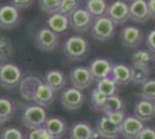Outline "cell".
<instances>
[{
	"mask_svg": "<svg viewBox=\"0 0 155 139\" xmlns=\"http://www.w3.org/2000/svg\"><path fill=\"white\" fill-rule=\"evenodd\" d=\"M107 99H108V96L103 95L102 93H100L96 88H95V89L91 92V103L95 110H102L104 104H105V102H107Z\"/></svg>",
	"mask_w": 155,
	"mask_h": 139,
	"instance_id": "obj_34",
	"label": "cell"
},
{
	"mask_svg": "<svg viewBox=\"0 0 155 139\" xmlns=\"http://www.w3.org/2000/svg\"><path fill=\"white\" fill-rule=\"evenodd\" d=\"M15 113V106L11 100L6 98H0V119L2 123L12 119Z\"/></svg>",
	"mask_w": 155,
	"mask_h": 139,
	"instance_id": "obj_29",
	"label": "cell"
},
{
	"mask_svg": "<svg viewBox=\"0 0 155 139\" xmlns=\"http://www.w3.org/2000/svg\"><path fill=\"white\" fill-rule=\"evenodd\" d=\"M153 64H154V66H155V52L153 53Z\"/></svg>",
	"mask_w": 155,
	"mask_h": 139,
	"instance_id": "obj_42",
	"label": "cell"
},
{
	"mask_svg": "<svg viewBox=\"0 0 155 139\" xmlns=\"http://www.w3.org/2000/svg\"><path fill=\"white\" fill-rule=\"evenodd\" d=\"M137 139H155V129L150 126H145Z\"/></svg>",
	"mask_w": 155,
	"mask_h": 139,
	"instance_id": "obj_40",
	"label": "cell"
},
{
	"mask_svg": "<svg viewBox=\"0 0 155 139\" xmlns=\"http://www.w3.org/2000/svg\"><path fill=\"white\" fill-rule=\"evenodd\" d=\"M143 127V122L136 116H126L120 125V134L126 139H137Z\"/></svg>",
	"mask_w": 155,
	"mask_h": 139,
	"instance_id": "obj_14",
	"label": "cell"
},
{
	"mask_svg": "<svg viewBox=\"0 0 155 139\" xmlns=\"http://www.w3.org/2000/svg\"><path fill=\"white\" fill-rule=\"evenodd\" d=\"M148 4V9L150 13V18L155 20V0H147Z\"/></svg>",
	"mask_w": 155,
	"mask_h": 139,
	"instance_id": "obj_41",
	"label": "cell"
},
{
	"mask_svg": "<svg viewBox=\"0 0 155 139\" xmlns=\"http://www.w3.org/2000/svg\"><path fill=\"white\" fill-rule=\"evenodd\" d=\"M0 6H1V5H0Z\"/></svg>",
	"mask_w": 155,
	"mask_h": 139,
	"instance_id": "obj_46",
	"label": "cell"
},
{
	"mask_svg": "<svg viewBox=\"0 0 155 139\" xmlns=\"http://www.w3.org/2000/svg\"><path fill=\"white\" fill-rule=\"evenodd\" d=\"M108 119H109L110 122H112L114 124H116V125L120 126L122 125V123L124 122V119H125V111L122 110V111H114V113H109V114H104Z\"/></svg>",
	"mask_w": 155,
	"mask_h": 139,
	"instance_id": "obj_37",
	"label": "cell"
},
{
	"mask_svg": "<svg viewBox=\"0 0 155 139\" xmlns=\"http://www.w3.org/2000/svg\"><path fill=\"white\" fill-rule=\"evenodd\" d=\"M48 28L51 29L52 31L57 35L64 34L70 28V19L68 16L63 15L60 13H56L53 15H50L46 21Z\"/></svg>",
	"mask_w": 155,
	"mask_h": 139,
	"instance_id": "obj_22",
	"label": "cell"
},
{
	"mask_svg": "<svg viewBox=\"0 0 155 139\" xmlns=\"http://www.w3.org/2000/svg\"><path fill=\"white\" fill-rule=\"evenodd\" d=\"M70 27L78 34H84L91 30L94 23V18L87 12L86 8H78L73 14L68 16Z\"/></svg>",
	"mask_w": 155,
	"mask_h": 139,
	"instance_id": "obj_6",
	"label": "cell"
},
{
	"mask_svg": "<svg viewBox=\"0 0 155 139\" xmlns=\"http://www.w3.org/2000/svg\"><path fill=\"white\" fill-rule=\"evenodd\" d=\"M79 8V0H61L58 13L70 16Z\"/></svg>",
	"mask_w": 155,
	"mask_h": 139,
	"instance_id": "obj_33",
	"label": "cell"
},
{
	"mask_svg": "<svg viewBox=\"0 0 155 139\" xmlns=\"http://www.w3.org/2000/svg\"><path fill=\"white\" fill-rule=\"evenodd\" d=\"M42 82H43V80L35 75H27L25 78H22L19 85L21 98L28 100V101H32L35 93Z\"/></svg>",
	"mask_w": 155,
	"mask_h": 139,
	"instance_id": "obj_15",
	"label": "cell"
},
{
	"mask_svg": "<svg viewBox=\"0 0 155 139\" xmlns=\"http://www.w3.org/2000/svg\"><path fill=\"white\" fill-rule=\"evenodd\" d=\"M60 1L61 0H38L39 8L43 13L53 15L59 12Z\"/></svg>",
	"mask_w": 155,
	"mask_h": 139,
	"instance_id": "obj_31",
	"label": "cell"
},
{
	"mask_svg": "<svg viewBox=\"0 0 155 139\" xmlns=\"http://www.w3.org/2000/svg\"><path fill=\"white\" fill-rule=\"evenodd\" d=\"M114 139H119V138H114Z\"/></svg>",
	"mask_w": 155,
	"mask_h": 139,
	"instance_id": "obj_45",
	"label": "cell"
},
{
	"mask_svg": "<svg viewBox=\"0 0 155 139\" xmlns=\"http://www.w3.org/2000/svg\"><path fill=\"white\" fill-rule=\"evenodd\" d=\"M0 139H27L25 133L15 126H7L2 130Z\"/></svg>",
	"mask_w": 155,
	"mask_h": 139,
	"instance_id": "obj_35",
	"label": "cell"
},
{
	"mask_svg": "<svg viewBox=\"0 0 155 139\" xmlns=\"http://www.w3.org/2000/svg\"><path fill=\"white\" fill-rule=\"evenodd\" d=\"M124 109H125L124 101L122 100V98H119L117 94H115L107 99V102L104 104L102 111L104 114H109L114 113V111H122Z\"/></svg>",
	"mask_w": 155,
	"mask_h": 139,
	"instance_id": "obj_28",
	"label": "cell"
},
{
	"mask_svg": "<svg viewBox=\"0 0 155 139\" xmlns=\"http://www.w3.org/2000/svg\"><path fill=\"white\" fill-rule=\"evenodd\" d=\"M46 119H48V115H46L45 108L38 104L27 106L22 113V123L29 130H35L44 126Z\"/></svg>",
	"mask_w": 155,
	"mask_h": 139,
	"instance_id": "obj_2",
	"label": "cell"
},
{
	"mask_svg": "<svg viewBox=\"0 0 155 139\" xmlns=\"http://www.w3.org/2000/svg\"><path fill=\"white\" fill-rule=\"evenodd\" d=\"M70 79H71L72 87L78 88L80 91L88 88L95 81L89 68L87 66L73 67L71 73H70Z\"/></svg>",
	"mask_w": 155,
	"mask_h": 139,
	"instance_id": "obj_11",
	"label": "cell"
},
{
	"mask_svg": "<svg viewBox=\"0 0 155 139\" xmlns=\"http://www.w3.org/2000/svg\"><path fill=\"white\" fill-rule=\"evenodd\" d=\"M13 55V45L9 38L0 36V59L7 60Z\"/></svg>",
	"mask_w": 155,
	"mask_h": 139,
	"instance_id": "obj_32",
	"label": "cell"
},
{
	"mask_svg": "<svg viewBox=\"0 0 155 139\" xmlns=\"http://www.w3.org/2000/svg\"><path fill=\"white\" fill-rule=\"evenodd\" d=\"M124 1H130V2H132V1H134V0H124Z\"/></svg>",
	"mask_w": 155,
	"mask_h": 139,
	"instance_id": "obj_43",
	"label": "cell"
},
{
	"mask_svg": "<svg viewBox=\"0 0 155 139\" xmlns=\"http://www.w3.org/2000/svg\"><path fill=\"white\" fill-rule=\"evenodd\" d=\"M109 4L107 0H87L86 1V9L94 19L104 16L108 11Z\"/></svg>",
	"mask_w": 155,
	"mask_h": 139,
	"instance_id": "obj_25",
	"label": "cell"
},
{
	"mask_svg": "<svg viewBox=\"0 0 155 139\" xmlns=\"http://www.w3.org/2000/svg\"><path fill=\"white\" fill-rule=\"evenodd\" d=\"M98 133L95 129H93L89 123L86 122H77L72 125L70 130L71 139H96Z\"/></svg>",
	"mask_w": 155,
	"mask_h": 139,
	"instance_id": "obj_16",
	"label": "cell"
},
{
	"mask_svg": "<svg viewBox=\"0 0 155 139\" xmlns=\"http://www.w3.org/2000/svg\"><path fill=\"white\" fill-rule=\"evenodd\" d=\"M22 80V71L14 63H5L0 66V86L6 89H13Z\"/></svg>",
	"mask_w": 155,
	"mask_h": 139,
	"instance_id": "obj_4",
	"label": "cell"
},
{
	"mask_svg": "<svg viewBox=\"0 0 155 139\" xmlns=\"http://www.w3.org/2000/svg\"><path fill=\"white\" fill-rule=\"evenodd\" d=\"M115 33L116 25L105 15L95 19L91 28V36L100 42H108L115 36Z\"/></svg>",
	"mask_w": 155,
	"mask_h": 139,
	"instance_id": "obj_3",
	"label": "cell"
},
{
	"mask_svg": "<svg viewBox=\"0 0 155 139\" xmlns=\"http://www.w3.org/2000/svg\"><path fill=\"white\" fill-rule=\"evenodd\" d=\"M105 16H108L116 26H122L130 20V7L126 1L116 0L109 4Z\"/></svg>",
	"mask_w": 155,
	"mask_h": 139,
	"instance_id": "obj_7",
	"label": "cell"
},
{
	"mask_svg": "<svg viewBox=\"0 0 155 139\" xmlns=\"http://www.w3.org/2000/svg\"><path fill=\"white\" fill-rule=\"evenodd\" d=\"M146 46L152 53L155 52V29L150 30L146 36Z\"/></svg>",
	"mask_w": 155,
	"mask_h": 139,
	"instance_id": "obj_39",
	"label": "cell"
},
{
	"mask_svg": "<svg viewBox=\"0 0 155 139\" xmlns=\"http://www.w3.org/2000/svg\"><path fill=\"white\" fill-rule=\"evenodd\" d=\"M110 78L114 80L118 86L119 85H129L131 82V66L123 64V63L114 64Z\"/></svg>",
	"mask_w": 155,
	"mask_h": 139,
	"instance_id": "obj_21",
	"label": "cell"
},
{
	"mask_svg": "<svg viewBox=\"0 0 155 139\" xmlns=\"http://www.w3.org/2000/svg\"><path fill=\"white\" fill-rule=\"evenodd\" d=\"M60 102L67 110H78L84 104V94L74 87L66 88L60 95Z\"/></svg>",
	"mask_w": 155,
	"mask_h": 139,
	"instance_id": "obj_10",
	"label": "cell"
},
{
	"mask_svg": "<svg viewBox=\"0 0 155 139\" xmlns=\"http://www.w3.org/2000/svg\"><path fill=\"white\" fill-rule=\"evenodd\" d=\"M59 44V37L48 27L41 28L35 35V45L42 52H53Z\"/></svg>",
	"mask_w": 155,
	"mask_h": 139,
	"instance_id": "obj_5",
	"label": "cell"
},
{
	"mask_svg": "<svg viewBox=\"0 0 155 139\" xmlns=\"http://www.w3.org/2000/svg\"><path fill=\"white\" fill-rule=\"evenodd\" d=\"M134 116L141 122H148L155 117V102L140 99L134 106Z\"/></svg>",
	"mask_w": 155,
	"mask_h": 139,
	"instance_id": "obj_19",
	"label": "cell"
},
{
	"mask_svg": "<svg viewBox=\"0 0 155 139\" xmlns=\"http://www.w3.org/2000/svg\"><path fill=\"white\" fill-rule=\"evenodd\" d=\"M21 20L20 9L12 4H5L0 6V28L2 30H11L19 26Z\"/></svg>",
	"mask_w": 155,
	"mask_h": 139,
	"instance_id": "obj_9",
	"label": "cell"
},
{
	"mask_svg": "<svg viewBox=\"0 0 155 139\" xmlns=\"http://www.w3.org/2000/svg\"><path fill=\"white\" fill-rule=\"evenodd\" d=\"M96 89L100 93H102L105 96H111V95H115L118 91V85L111 78H105V79L98 80L97 81V86Z\"/></svg>",
	"mask_w": 155,
	"mask_h": 139,
	"instance_id": "obj_27",
	"label": "cell"
},
{
	"mask_svg": "<svg viewBox=\"0 0 155 139\" xmlns=\"http://www.w3.org/2000/svg\"><path fill=\"white\" fill-rule=\"evenodd\" d=\"M153 63V53L149 50L140 49L132 55V64L138 66H149Z\"/></svg>",
	"mask_w": 155,
	"mask_h": 139,
	"instance_id": "obj_26",
	"label": "cell"
},
{
	"mask_svg": "<svg viewBox=\"0 0 155 139\" xmlns=\"http://www.w3.org/2000/svg\"><path fill=\"white\" fill-rule=\"evenodd\" d=\"M1 124H2V121H1V119H0V126H1Z\"/></svg>",
	"mask_w": 155,
	"mask_h": 139,
	"instance_id": "obj_44",
	"label": "cell"
},
{
	"mask_svg": "<svg viewBox=\"0 0 155 139\" xmlns=\"http://www.w3.org/2000/svg\"><path fill=\"white\" fill-rule=\"evenodd\" d=\"M44 127L56 139H60L66 132V122L64 119L59 118L57 116H52V117H48Z\"/></svg>",
	"mask_w": 155,
	"mask_h": 139,
	"instance_id": "obj_23",
	"label": "cell"
},
{
	"mask_svg": "<svg viewBox=\"0 0 155 139\" xmlns=\"http://www.w3.org/2000/svg\"><path fill=\"white\" fill-rule=\"evenodd\" d=\"M120 43L126 49H137L143 42V33L137 26L129 25L123 27V29L119 33Z\"/></svg>",
	"mask_w": 155,
	"mask_h": 139,
	"instance_id": "obj_8",
	"label": "cell"
},
{
	"mask_svg": "<svg viewBox=\"0 0 155 139\" xmlns=\"http://www.w3.org/2000/svg\"><path fill=\"white\" fill-rule=\"evenodd\" d=\"M96 132L98 133V136L107 139L118 138V134H120V126L110 122L108 117L104 115L97 121Z\"/></svg>",
	"mask_w": 155,
	"mask_h": 139,
	"instance_id": "obj_18",
	"label": "cell"
},
{
	"mask_svg": "<svg viewBox=\"0 0 155 139\" xmlns=\"http://www.w3.org/2000/svg\"><path fill=\"white\" fill-rule=\"evenodd\" d=\"M35 2V0H11V4L18 9H27L31 7Z\"/></svg>",
	"mask_w": 155,
	"mask_h": 139,
	"instance_id": "obj_38",
	"label": "cell"
},
{
	"mask_svg": "<svg viewBox=\"0 0 155 139\" xmlns=\"http://www.w3.org/2000/svg\"><path fill=\"white\" fill-rule=\"evenodd\" d=\"M54 100H56V92L51 87H49L46 84H44V81H43L37 88L32 101L35 102V104L46 108V107L51 106L54 102Z\"/></svg>",
	"mask_w": 155,
	"mask_h": 139,
	"instance_id": "obj_17",
	"label": "cell"
},
{
	"mask_svg": "<svg viewBox=\"0 0 155 139\" xmlns=\"http://www.w3.org/2000/svg\"><path fill=\"white\" fill-rule=\"evenodd\" d=\"M138 96L142 100H148V101L155 102V79H149L143 85H141Z\"/></svg>",
	"mask_w": 155,
	"mask_h": 139,
	"instance_id": "obj_30",
	"label": "cell"
},
{
	"mask_svg": "<svg viewBox=\"0 0 155 139\" xmlns=\"http://www.w3.org/2000/svg\"><path fill=\"white\" fill-rule=\"evenodd\" d=\"M64 53L72 61L81 60L89 51V43L81 35H73L64 42Z\"/></svg>",
	"mask_w": 155,
	"mask_h": 139,
	"instance_id": "obj_1",
	"label": "cell"
},
{
	"mask_svg": "<svg viewBox=\"0 0 155 139\" xmlns=\"http://www.w3.org/2000/svg\"><path fill=\"white\" fill-rule=\"evenodd\" d=\"M44 84H46L49 87H51L54 92L61 91L66 86V77L60 70L52 68L49 70L44 75Z\"/></svg>",
	"mask_w": 155,
	"mask_h": 139,
	"instance_id": "obj_20",
	"label": "cell"
},
{
	"mask_svg": "<svg viewBox=\"0 0 155 139\" xmlns=\"http://www.w3.org/2000/svg\"><path fill=\"white\" fill-rule=\"evenodd\" d=\"M112 63L109 59H105V58H95L91 61L89 64V71H91V75L95 81L98 80L105 79V78H109L111 71H112Z\"/></svg>",
	"mask_w": 155,
	"mask_h": 139,
	"instance_id": "obj_13",
	"label": "cell"
},
{
	"mask_svg": "<svg viewBox=\"0 0 155 139\" xmlns=\"http://www.w3.org/2000/svg\"><path fill=\"white\" fill-rule=\"evenodd\" d=\"M130 20L136 23H146L150 18L147 0H134L129 5Z\"/></svg>",
	"mask_w": 155,
	"mask_h": 139,
	"instance_id": "obj_12",
	"label": "cell"
},
{
	"mask_svg": "<svg viewBox=\"0 0 155 139\" xmlns=\"http://www.w3.org/2000/svg\"><path fill=\"white\" fill-rule=\"evenodd\" d=\"M28 139H56L51 133L46 130L44 126L30 130V132L28 134Z\"/></svg>",
	"mask_w": 155,
	"mask_h": 139,
	"instance_id": "obj_36",
	"label": "cell"
},
{
	"mask_svg": "<svg viewBox=\"0 0 155 139\" xmlns=\"http://www.w3.org/2000/svg\"><path fill=\"white\" fill-rule=\"evenodd\" d=\"M150 67L149 66H131V82L134 85H143L150 79Z\"/></svg>",
	"mask_w": 155,
	"mask_h": 139,
	"instance_id": "obj_24",
	"label": "cell"
}]
</instances>
